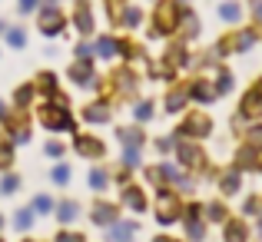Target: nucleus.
Segmentation results:
<instances>
[{"instance_id": "obj_1", "label": "nucleus", "mask_w": 262, "mask_h": 242, "mask_svg": "<svg viewBox=\"0 0 262 242\" xmlns=\"http://www.w3.org/2000/svg\"><path fill=\"white\" fill-rule=\"evenodd\" d=\"M40 120L47 123V129H73V120H70V113H67L63 96H57L53 103H47V106L40 109Z\"/></svg>"}, {"instance_id": "obj_2", "label": "nucleus", "mask_w": 262, "mask_h": 242, "mask_svg": "<svg viewBox=\"0 0 262 242\" xmlns=\"http://www.w3.org/2000/svg\"><path fill=\"white\" fill-rule=\"evenodd\" d=\"M176 20H179V7H176V0H163V4L156 7L153 37H156V33H173V30H176Z\"/></svg>"}, {"instance_id": "obj_3", "label": "nucleus", "mask_w": 262, "mask_h": 242, "mask_svg": "<svg viewBox=\"0 0 262 242\" xmlns=\"http://www.w3.org/2000/svg\"><path fill=\"white\" fill-rule=\"evenodd\" d=\"M156 219H160L163 226H169V223H176V216H179V203H176V196L173 192H160L156 196Z\"/></svg>"}, {"instance_id": "obj_4", "label": "nucleus", "mask_w": 262, "mask_h": 242, "mask_svg": "<svg viewBox=\"0 0 262 242\" xmlns=\"http://www.w3.org/2000/svg\"><path fill=\"white\" fill-rule=\"evenodd\" d=\"M209 129H212V123L206 120L203 113H192V116L183 120V126H179L176 136H209Z\"/></svg>"}, {"instance_id": "obj_5", "label": "nucleus", "mask_w": 262, "mask_h": 242, "mask_svg": "<svg viewBox=\"0 0 262 242\" xmlns=\"http://www.w3.org/2000/svg\"><path fill=\"white\" fill-rule=\"evenodd\" d=\"M239 116H246V120H256V116H262V86L249 90L246 93V100L239 103Z\"/></svg>"}, {"instance_id": "obj_6", "label": "nucleus", "mask_w": 262, "mask_h": 242, "mask_svg": "<svg viewBox=\"0 0 262 242\" xmlns=\"http://www.w3.org/2000/svg\"><path fill=\"white\" fill-rule=\"evenodd\" d=\"M73 146H77V153H83V156H103L106 153V146H103V140H96V136H77L73 140Z\"/></svg>"}, {"instance_id": "obj_7", "label": "nucleus", "mask_w": 262, "mask_h": 242, "mask_svg": "<svg viewBox=\"0 0 262 242\" xmlns=\"http://www.w3.org/2000/svg\"><path fill=\"white\" fill-rule=\"evenodd\" d=\"M40 30H43V33H50V37H57V33L63 30V17H60V13L53 10V7H50V10H43V20H40Z\"/></svg>"}, {"instance_id": "obj_8", "label": "nucleus", "mask_w": 262, "mask_h": 242, "mask_svg": "<svg viewBox=\"0 0 262 242\" xmlns=\"http://www.w3.org/2000/svg\"><path fill=\"white\" fill-rule=\"evenodd\" d=\"M179 163L183 166H203V149L183 143V146H179Z\"/></svg>"}, {"instance_id": "obj_9", "label": "nucleus", "mask_w": 262, "mask_h": 242, "mask_svg": "<svg viewBox=\"0 0 262 242\" xmlns=\"http://www.w3.org/2000/svg\"><path fill=\"white\" fill-rule=\"evenodd\" d=\"M123 203H126L129 209H136V212L146 209V196H143V192L136 189V186H126V189H123Z\"/></svg>"}, {"instance_id": "obj_10", "label": "nucleus", "mask_w": 262, "mask_h": 242, "mask_svg": "<svg viewBox=\"0 0 262 242\" xmlns=\"http://www.w3.org/2000/svg\"><path fill=\"white\" fill-rule=\"evenodd\" d=\"M70 80L73 83H80V86H90V83H93V67L86 63H73V70H70Z\"/></svg>"}, {"instance_id": "obj_11", "label": "nucleus", "mask_w": 262, "mask_h": 242, "mask_svg": "<svg viewBox=\"0 0 262 242\" xmlns=\"http://www.w3.org/2000/svg\"><path fill=\"white\" fill-rule=\"evenodd\" d=\"M116 219V206H110V203H96V209H93V223L96 226H110Z\"/></svg>"}, {"instance_id": "obj_12", "label": "nucleus", "mask_w": 262, "mask_h": 242, "mask_svg": "<svg viewBox=\"0 0 262 242\" xmlns=\"http://www.w3.org/2000/svg\"><path fill=\"white\" fill-rule=\"evenodd\" d=\"M73 20H77L80 33H90V30H93V17H90V4H86V0H80V4H77V17H73Z\"/></svg>"}, {"instance_id": "obj_13", "label": "nucleus", "mask_w": 262, "mask_h": 242, "mask_svg": "<svg viewBox=\"0 0 262 242\" xmlns=\"http://www.w3.org/2000/svg\"><path fill=\"white\" fill-rule=\"evenodd\" d=\"M83 116H86L90 123H103V120H110V109L103 106V103H93V106L83 109Z\"/></svg>"}, {"instance_id": "obj_14", "label": "nucleus", "mask_w": 262, "mask_h": 242, "mask_svg": "<svg viewBox=\"0 0 262 242\" xmlns=\"http://www.w3.org/2000/svg\"><path fill=\"white\" fill-rule=\"evenodd\" d=\"M246 236H249V229H246L243 223H229L226 226V242H246Z\"/></svg>"}, {"instance_id": "obj_15", "label": "nucleus", "mask_w": 262, "mask_h": 242, "mask_svg": "<svg viewBox=\"0 0 262 242\" xmlns=\"http://www.w3.org/2000/svg\"><path fill=\"white\" fill-rule=\"evenodd\" d=\"M133 226H113V232H106V239L110 242H129V239H133Z\"/></svg>"}, {"instance_id": "obj_16", "label": "nucleus", "mask_w": 262, "mask_h": 242, "mask_svg": "<svg viewBox=\"0 0 262 242\" xmlns=\"http://www.w3.org/2000/svg\"><path fill=\"white\" fill-rule=\"evenodd\" d=\"M186 96H189V90H173V93H169V100H166V109H169V113H176V109L186 103Z\"/></svg>"}, {"instance_id": "obj_17", "label": "nucleus", "mask_w": 262, "mask_h": 242, "mask_svg": "<svg viewBox=\"0 0 262 242\" xmlns=\"http://www.w3.org/2000/svg\"><path fill=\"white\" fill-rule=\"evenodd\" d=\"M77 203H60V209H57V216H60V223H73L77 219Z\"/></svg>"}, {"instance_id": "obj_18", "label": "nucleus", "mask_w": 262, "mask_h": 242, "mask_svg": "<svg viewBox=\"0 0 262 242\" xmlns=\"http://www.w3.org/2000/svg\"><path fill=\"white\" fill-rule=\"evenodd\" d=\"M189 93H192V96H196V100H199V103H212V96H216V93H212V90H209V86H206V83H196V86H192V90H189Z\"/></svg>"}, {"instance_id": "obj_19", "label": "nucleus", "mask_w": 262, "mask_h": 242, "mask_svg": "<svg viewBox=\"0 0 262 242\" xmlns=\"http://www.w3.org/2000/svg\"><path fill=\"white\" fill-rule=\"evenodd\" d=\"M239 13H243V10H239V4H223L219 17H223L226 24H236V20H239Z\"/></svg>"}, {"instance_id": "obj_20", "label": "nucleus", "mask_w": 262, "mask_h": 242, "mask_svg": "<svg viewBox=\"0 0 262 242\" xmlns=\"http://www.w3.org/2000/svg\"><path fill=\"white\" fill-rule=\"evenodd\" d=\"M232 43H236V50H249V47L256 43V33H252V30H246V33H239V37L232 40Z\"/></svg>"}, {"instance_id": "obj_21", "label": "nucleus", "mask_w": 262, "mask_h": 242, "mask_svg": "<svg viewBox=\"0 0 262 242\" xmlns=\"http://www.w3.org/2000/svg\"><path fill=\"white\" fill-rule=\"evenodd\" d=\"M120 140L126 143V146H140L143 133H140V129H120Z\"/></svg>"}, {"instance_id": "obj_22", "label": "nucleus", "mask_w": 262, "mask_h": 242, "mask_svg": "<svg viewBox=\"0 0 262 242\" xmlns=\"http://www.w3.org/2000/svg\"><path fill=\"white\" fill-rule=\"evenodd\" d=\"M96 53H100V57H113V53H116V40L103 37L100 43H96Z\"/></svg>"}, {"instance_id": "obj_23", "label": "nucleus", "mask_w": 262, "mask_h": 242, "mask_svg": "<svg viewBox=\"0 0 262 242\" xmlns=\"http://www.w3.org/2000/svg\"><path fill=\"white\" fill-rule=\"evenodd\" d=\"M236 189H239V172L232 169V172L223 176V192H236Z\"/></svg>"}, {"instance_id": "obj_24", "label": "nucleus", "mask_w": 262, "mask_h": 242, "mask_svg": "<svg viewBox=\"0 0 262 242\" xmlns=\"http://www.w3.org/2000/svg\"><path fill=\"white\" fill-rule=\"evenodd\" d=\"M239 166H243V169H249V166H256V149H252V146H246L243 153H239Z\"/></svg>"}, {"instance_id": "obj_25", "label": "nucleus", "mask_w": 262, "mask_h": 242, "mask_svg": "<svg viewBox=\"0 0 262 242\" xmlns=\"http://www.w3.org/2000/svg\"><path fill=\"white\" fill-rule=\"evenodd\" d=\"M120 24H126V27H136V24H140V10H136V7H129L126 13H120Z\"/></svg>"}, {"instance_id": "obj_26", "label": "nucleus", "mask_w": 262, "mask_h": 242, "mask_svg": "<svg viewBox=\"0 0 262 242\" xmlns=\"http://www.w3.org/2000/svg\"><path fill=\"white\" fill-rule=\"evenodd\" d=\"M106 172H103V169H93V172H90V186H93V189H103V186H106Z\"/></svg>"}, {"instance_id": "obj_27", "label": "nucleus", "mask_w": 262, "mask_h": 242, "mask_svg": "<svg viewBox=\"0 0 262 242\" xmlns=\"http://www.w3.org/2000/svg\"><path fill=\"white\" fill-rule=\"evenodd\" d=\"M206 219H212V223H223V219H226V209H223L219 203H212L209 209H206Z\"/></svg>"}, {"instance_id": "obj_28", "label": "nucleus", "mask_w": 262, "mask_h": 242, "mask_svg": "<svg viewBox=\"0 0 262 242\" xmlns=\"http://www.w3.org/2000/svg\"><path fill=\"white\" fill-rule=\"evenodd\" d=\"M246 140H249L252 149H262V126H249V136H246Z\"/></svg>"}, {"instance_id": "obj_29", "label": "nucleus", "mask_w": 262, "mask_h": 242, "mask_svg": "<svg viewBox=\"0 0 262 242\" xmlns=\"http://www.w3.org/2000/svg\"><path fill=\"white\" fill-rule=\"evenodd\" d=\"M30 96H33V86H20L17 96H13V103H17V106H27V103H30Z\"/></svg>"}, {"instance_id": "obj_30", "label": "nucleus", "mask_w": 262, "mask_h": 242, "mask_svg": "<svg viewBox=\"0 0 262 242\" xmlns=\"http://www.w3.org/2000/svg\"><path fill=\"white\" fill-rule=\"evenodd\" d=\"M123 166H140V153H136V146H126V153H123Z\"/></svg>"}, {"instance_id": "obj_31", "label": "nucleus", "mask_w": 262, "mask_h": 242, "mask_svg": "<svg viewBox=\"0 0 262 242\" xmlns=\"http://www.w3.org/2000/svg\"><path fill=\"white\" fill-rule=\"evenodd\" d=\"M40 90H43V93H53V90H57V77H53V73H43V77H40Z\"/></svg>"}, {"instance_id": "obj_32", "label": "nucleus", "mask_w": 262, "mask_h": 242, "mask_svg": "<svg viewBox=\"0 0 262 242\" xmlns=\"http://www.w3.org/2000/svg\"><path fill=\"white\" fill-rule=\"evenodd\" d=\"M53 183H57V186H67V183H70V169H67V166H60V169L53 172Z\"/></svg>"}, {"instance_id": "obj_33", "label": "nucleus", "mask_w": 262, "mask_h": 242, "mask_svg": "<svg viewBox=\"0 0 262 242\" xmlns=\"http://www.w3.org/2000/svg\"><path fill=\"white\" fill-rule=\"evenodd\" d=\"M33 209H37V212H50V209H53V203H50L47 196H37V199H33Z\"/></svg>"}, {"instance_id": "obj_34", "label": "nucleus", "mask_w": 262, "mask_h": 242, "mask_svg": "<svg viewBox=\"0 0 262 242\" xmlns=\"http://www.w3.org/2000/svg\"><path fill=\"white\" fill-rule=\"evenodd\" d=\"M7 40H10V47H24V43H27L24 30H10V33H7Z\"/></svg>"}, {"instance_id": "obj_35", "label": "nucleus", "mask_w": 262, "mask_h": 242, "mask_svg": "<svg viewBox=\"0 0 262 242\" xmlns=\"http://www.w3.org/2000/svg\"><path fill=\"white\" fill-rule=\"evenodd\" d=\"M10 163H13V153H10V146H0V169H7Z\"/></svg>"}, {"instance_id": "obj_36", "label": "nucleus", "mask_w": 262, "mask_h": 242, "mask_svg": "<svg viewBox=\"0 0 262 242\" xmlns=\"http://www.w3.org/2000/svg\"><path fill=\"white\" fill-rule=\"evenodd\" d=\"M133 113H136V120H146V116L153 113V103H140V106H136Z\"/></svg>"}, {"instance_id": "obj_37", "label": "nucleus", "mask_w": 262, "mask_h": 242, "mask_svg": "<svg viewBox=\"0 0 262 242\" xmlns=\"http://www.w3.org/2000/svg\"><path fill=\"white\" fill-rule=\"evenodd\" d=\"M189 239H203V226L196 219H189Z\"/></svg>"}, {"instance_id": "obj_38", "label": "nucleus", "mask_w": 262, "mask_h": 242, "mask_svg": "<svg viewBox=\"0 0 262 242\" xmlns=\"http://www.w3.org/2000/svg\"><path fill=\"white\" fill-rule=\"evenodd\" d=\"M47 156H53V160L63 156V146H60V143H47Z\"/></svg>"}, {"instance_id": "obj_39", "label": "nucleus", "mask_w": 262, "mask_h": 242, "mask_svg": "<svg viewBox=\"0 0 262 242\" xmlns=\"http://www.w3.org/2000/svg\"><path fill=\"white\" fill-rule=\"evenodd\" d=\"M57 242H83V236H77V232H60Z\"/></svg>"}, {"instance_id": "obj_40", "label": "nucleus", "mask_w": 262, "mask_h": 242, "mask_svg": "<svg viewBox=\"0 0 262 242\" xmlns=\"http://www.w3.org/2000/svg\"><path fill=\"white\" fill-rule=\"evenodd\" d=\"M30 223H33V216H30V212H17V226H20V229H27Z\"/></svg>"}, {"instance_id": "obj_41", "label": "nucleus", "mask_w": 262, "mask_h": 242, "mask_svg": "<svg viewBox=\"0 0 262 242\" xmlns=\"http://www.w3.org/2000/svg\"><path fill=\"white\" fill-rule=\"evenodd\" d=\"M120 7H123V0H110V13H113L116 24H120Z\"/></svg>"}, {"instance_id": "obj_42", "label": "nucleus", "mask_w": 262, "mask_h": 242, "mask_svg": "<svg viewBox=\"0 0 262 242\" xmlns=\"http://www.w3.org/2000/svg\"><path fill=\"white\" fill-rule=\"evenodd\" d=\"M0 189H4V192H13V189H17V176H7V179H4V186H0Z\"/></svg>"}, {"instance_id": "obj_43", "label": "nucleus", "mask_w": 262, "mask_h": 242, "mask_svg": "<svg viewBox=\"0 0 262 242\" xmlns=\"http://www.w3.org/2000/svg\"><path fill=\"white\" fill-rule=\"evenodd\" d=\"M229 86H232V77H229V73H223V77H219V93H226Z\"/></svg>"}, {"instance_id": "obj_44", "label": "nucleus", "mask_w": 262, "mask_h": 242, "mask_svg": "<svg viewBox=\"0 0 262 242\" xmlns=\"http://www.w3.org/2000/svg\"><path fill=\"white\" fill-rule=\"evenodd\" d=\"M246 212H249V216H256V212H259V199H249V203H246Z\"/></svg>"}, {"instance_id": "obj_45", "label": "nucleus", "mask_w": 262, "mask_h": 242, "mask_svg": "<svg viewBox=\"0 0 262 242\" xmlns=\"http://www.w3.org/2000/svg\"><path fill=\"white\" fill-rule=\"evenodd\" d=\"M37 7V0H20V10H33Z\"/></svg>"}, {"instance_id": "obj_46", "label": "nucleus", "mask_w": 262, "mask_h": 242, "mask_svg": "<svg viewBox=\"0 0 262 242\" xmlns=\"http://www.w3.org/2000/svg\"><path fill=\"white\" fill-rule=\"evenodd\" d=\"M256 17L262 20V0H256Z\"/></svg>"}, {"instance_id": "obj_47", "label": "nucleus", "mask_w": 262, "mask_h": 242, "mask_svg": "<svg viewBox=\"0 0 262 242\" xmlns=\"http://www.w3.org/2000/svg\"><path fill=\"white\" fill-rule=\"evenodd\" d=\"M153 242H173V239H166V236H160V239H153Z\"/></svg>"}, {"instance_id": "obj_48", "label": "nucleus", "mask_w": 262, "mask_h": 242, "mask_svg": "<svg viewBox=\"0 0 262 242\" xmlns=\"http://www.w3.org/2000/svg\"><path fill=\"white\" fill-rule=\"evenodd\" d=\"M0 116H4V103H0Z\"/></svg>"}]
</instances>
